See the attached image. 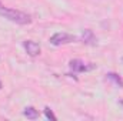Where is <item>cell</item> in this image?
Segmentation results:
<instances>
[{"instance_id": "cell-1", "label": "cell", "mask_w": 123, "mask_h": 121, "mask_svg": "<svg viewBox=\"0 0 123 121\" xmlns=\"http://www.w3.org/2000/svg\"><path fill=\"white\" fill-rule=\"evenodd\" d=\"M0 16L16 23V24H22V26H26V24L31 23V17L27 13H23L20 10H14L10 7H1L0 6Z\"/></svg>"}, {"instance_id": "cell-2", "label": "cell", "mask_w": 123, "mask_h": 121, "mask_svg": "<svg viewBox=\"0 0 123 121\" xmlns=\"http://www.w3.org/2000/svg\"><path fill=\"white\" fill-rule=\"evenodd\" d=\"M77 40V37L69 34V33H64V31H59V33H55L52 37H50V44L53 46H62V44H69V43H74Z\"/></svg>"}, {"instance_id": "cell-3", "label": "cell", "mask_w": 123, "mask_h": 121, "mask_svg": "<svg viewBox=\"0 0 123 121\" xmlns=\"http://www.w3.org/2000/svg\"><path fill=\"white\" fill-rule=\"evenodd\" d=\"M69 67L74 73H83V71H90V70H93L96 66L93 63H85L83 60L73 59V60L69 61Z\"/></svg>"}, {"instance_id": "cell-4", "label": "cell", "mask_w": 123, "mask_h": 121, "mask_svg": "<svg viewBox=\"0 0 123 121\" xmlns=\"http://www.w3.org/2000/svg\"><path fill=\"white\" fill-rule=\"evenodd\" d=\"M23 47H25L26 53H27L29 56H31V57L39 56V54H40V51H42L40 44H39V43H36V41H33V40H26V41L23 43Z\"/></svg>"}, {"instance_id": "cell-5", "label": "cell", "mask_w": 123, "mask_h": 121, "mask_svg": "<svg viewBox=\"0 0 123 121\" xmlns=\"http://www.w3.org/2000/svg\"><path fill=\"white\" fill-rule=\"evenodd\" d=\"M80 40L85 43V44H90V46H94L96 44V37H94V34H93L92 30H83L82 33V36H80Z\"/></svg>"}, {"instance_id": "cell-6", "label": "cell", "mask_w": 123, "mask_h": 121, "mask_svg": "<svg viewBox=\"0 0 123 121\" xmlns=\"http://www.w3.org/2000/svg\"><path fill=\"white\" fill-rule=\"evenodd\" d=\"M106 78H107V80H112L119 88H123V80L119 74H116V73H107V74H106Z\"/></svg>"}, {"instance_id": "cell-7", "label": "cell", "mask_w": 123, "mask_h": 121, "mask_svg": "<svg viewBox=\"0 0 123 121\" xmlns=\"http://www.w3.org/2000/svg\"><path fill=\"white\" fill-rule=\"evenodd\" d=\"M23 116L27 117L29 120H36L39 117V111L34 108V107H26L25 111H23Z\"/></svg>"}, {"instance_id": "cell-8", "label": "cell", "mask_w": 123, "mask_h": 121, "mask_svg": "<svg viewBox=\"0 0 123 121\" xmlns=\"http://www.w3.org/2000/svg\"><path fill=\"white\" fill-rule=\"evenodd\" d=\"M44 116H46V118H49V120H52V121L57 120V118H56V116L53 114V111H52L49 107H46V108H44Z\"/></svg>"}, {"instance_id": "cell-9", "label": "cell", "mask_w": 123, "mask_h": 121, "mask_svg": "<svg viewBox=\"0 0 123 121\" xmlns=\"http://www.w3.org/2000/svg\"><path fill=\"white\" fill-rule=\"evenodd\" d=\"M120 105H123V101H120Z\"/></svg>"}, {"instance_id": "cell-10", "label": "cell", "mask_w": 123, "mask_h": 121, "mask_svg": "<svg viewBox=\"0 0 123 121\" xmlns=\"http://www.w3.org/2000/svg\"><path fill=\"white\" fill-rule=\"evenodd\" d=\"M0 88H1V81H0Z\"/></svg>"}]
</instances>
